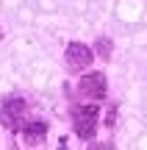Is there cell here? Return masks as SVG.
Segmentation results:
<instances>
[{
    "label": "cell",
    "mask_w": 147,
    "mask_h": 150,
    "mask_svg": "<svg viewBox=\"0 0 147 150\" xmlns=\"http://www.w3.org/2000/svg\"><path fill=\"white\" fill-rule=\"evenodd\" d=\"M83 89H86L92 97H100L106 92V78H103V75H97V72H94V75H86V78H83Z\"/></svg>",
    "instance_id": "2"
},
{
    "label": "cell",
    "mask_w": 147,
    "mask_h": 150,
    "mask_svg": "<svg viewBox=\"0 0 147 150\" xmlns=\"http://www.w3.org/2000/svg\"><path fill=\"white\" fill-rule=\"evenodd\" d=\"M75 125H78V134L83 136H92L94 134V125H97V108L94 106H86L75 114Z\"/></svg>",
    "instance_id": "1"
},
{
    "label": "cell",
    "mask_w": 147,
    "mask_h": 150,
    "mask_svg": "<svg viewBox=\"0 0 147 150\" xmlns=\"http://www.w3.org/2000/svg\"><path fill=\"white\" fill-rule=\"evenodd\" d=\"M78 59L86 64V61H89V53H86L83 47H78V45H72V47H70V64L75 67V61H78Z\"/></svg>",
    "instance_id": "3"
}]
</instances>
